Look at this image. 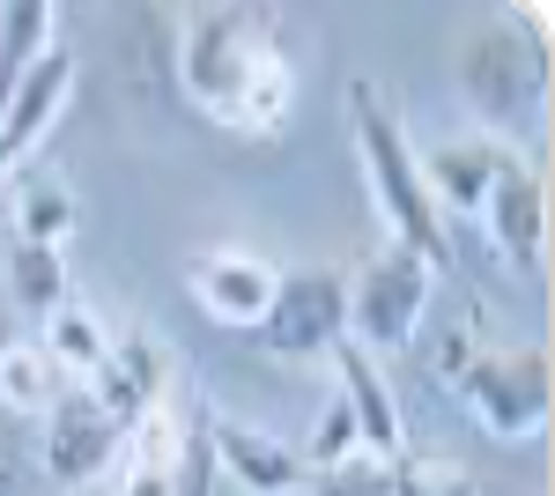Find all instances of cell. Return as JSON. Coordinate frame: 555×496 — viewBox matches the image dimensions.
I'll return each instance as SVG.
<instances>
[{
  "label": "cell",
  "instance_id": "obj_24",
  "mask_svg": "<svg viewBox=\"0 0 555 496\" xmlns=\"http://www.w3.org/2000/svg\"><path fill=\"white\" fill-rule=\"evenodd\" d=\"M0 230H8V178H0Z\"/></svg>",
  "mask_w": 555,
  "mask_h": 496
},
{
  "label": "cell",
  "instance_id": "obj_18",
  "mask_svg": "<svg viewBox=\"0 0 555 496\" xmlns=\"http://www.w3.org/2000/svg\"><path fill=\"white\" fill-rule=\"evenodd\" d=\"M52 44H60V15H52L44 0H15V8H0V104L15 97V82L38 67Z\"/></svg>",
  "mask_w": 555,
  "mask_h": 496
},
{
  "label": "cell",
  "instance_id": "obj_20",
  "mask_svg": "<svg viewBox=\"0 0 555 496\" xmlns=\"http://www.w3.org/2000/svg\"><path fill=\"white\" fill-rule=\"evenodd\" d=\"M385 496H481V482L444 453H400L385 467Z\"/></svg>",
  "mask_w": 555,
  "mask_h": 496
},
{
  "label": "cell",
  "instance_id": "obj_3",
  "mask_svg": "<svg viewBox=\"0 0 555 496\" xmlns=\"http://www.w3.org/2000/svg\"><path fill=\"white\" fill-rule=\"evenodd\" d=\"M348 133H356V164H363V193L385 215L392 245L444 267L452 259V238H444V215L423 186V156L408 141V126L392 112V97L378 82H348Z\"/></svg>",
  "mask_w": 555,
  "mask_h": 496
},
{
  "label": "cell",
  "instance_id": "obj_2",
  "mask_svg": "<svg viewBox=\"0 0 555 496\" xmlns=\"http://www.w3.org/2000/svg\"><path fill=\"white\" fill-rule=\"evenodd\" d=\"M437 378L452 385V400L504 445H526L548 430V348L541 341H481L474 319L437 341Z\"/></svg>",
  "mask_w": 555,
  "mask_h": 496
},
{
  "label": "cell",
  "instance_id": "obj_7",
  "mask_svg": "<svg viewBox=\"0 0 555 496\" xmlns=\"http://www.w3.org/2000/svg\"><path fill=\"white\" fill-rule=\"evenodd\" d=\"M201 437H208V467L222 489L237 496H311V467H304L297 445L267 437V430H245L230 415L201 408Z\"/></svg>",
  "mask_w": 555,
  "mask_h": 496
},
{
  "label": "cell",
  "instance_id": "obj_12",
  "mask_svg": "<svg viewBox=\"0 0 555 496\" xmlns=\"http://www.w3.org/2000/svg\"><path fill=\"white\" fill-rule=\"evenodd\" d=\"M119 422L89 400L82 385L60 400V408L44 415V437H38V459H44V474L60 482V489H82V482H96L104 467H112V453H119Z\"/></svg>",
  "mask_w": 555,
  "mask_h": 496
},
{
  "label": "cell",
  "instance_id": "obj_4",
  "mask_svg": "<svg viewBox=\"0 0 555 496\" xmlns=\"http://www.w3.org/2000/svg\"><path fill=\"white\" fill-rule=\"evenodd\" d=\"M460 97H467V112L489 119V141H504V149L533 141L548 126V44L518 38L512 23L467 38V52H460Z\"/></svg>",
  "mask_w": 555,
  "mask_h": 496
},
{
  "label": "cell",
  "instance_id": "obj_11",
  "mask_svg": "<svg viewBox=\"0 0 555 496\" xmlns=\"http://www.w3.org/2000/svg\"><path fill=\"white\" fill-rule=\"evenodd\" d=\"M82 393L112 415L119 430H133L141 415L171 393V356H164V341H156V333H112V348H104V364L82 378Z\"/></svg>",
  "mask_w": 555,
  "mask_h": 496
},
{
  "label": "cell",
  "instance_id": "obj_21",
  "mask_svg": "<svg viewBox=\"0 0 555 496\" xmlns=\"http://www.w3.org/2000/svg\"><path fill=\"white\" fill-rule=\"evenodd\" d=\"M8 230L15 238H38V245H60L67 230H75V193L67 186H23L15 193V207H8Z\"/></svg>",
  "mask_w": 555,
  "mask_h": 496
},
{
  "label": "cell",
  "instance_id": "obj_19",
  "mask_svg": "<svg viewBox=\"0 0 555 496\" xmlns=\"http://www.w3.org/2000/svg\"><path fill=\"white\" fill-rule=\"evenodd\" d=\"M38 348H44V356H52V364H60L67 378H75V385H82V378L104 364V348H112V327L89 311L82 296H67V304H60V311H52V319L38 327Z\"/></svg>",
  "mask_w": 555,
  "mask_h": 496
},
{
  "label": "cell",
  "instance_id": "obj_5",
  "mask_svg": "<svg viewBox=\"0 0 555 496\" xmlns=\"http://www.w3.org/2000/svg\"><path fill=\"white\" fill-rule=\"evenodd\" d=\"M348 282V341L371 356H400L415 333H423V311H429V290H437V267L415 259V252L400 245H378Z\"/></svg>",
  "mask_w": 555,
  "mask_h": 496
},
{
  "label": "cell",
  "instance_id": "obj_1",
  "mask_svg": "<svg viewBox=\"0 0 555 496\" xmlns=\"http://www.w3.org/2000/svg\"><path fill=\"white\" fill-rule=\"evenodd\" d=\"M178 82L230 133H282L297 112V67L267 8H193L178 15Z\"/></svg>",
  "mask_w": 555,
  "mask_h": 496
},
{
  "label": "cell",
  "instance_id": "obj_14",
  "mask_svg": "<svg viewBox=\"0 0 555 496\" xmlns=\"http://www.w3.org/2000/svg\"><path fill=\"white\" fill-rule=\"evenodd\" d=\"M334 371H341V408H348V422H356L363 459L392 467V459L408 453V430H400V400H392V385L378 378V364H371L356 341H341V348H334Z\"/></svg>",
  "mask_w": 555,
  "mask_h": 496
},
{
  "label": "cell",
  "instance_id": "obj_15",
  "mask_svg": "<svg viewBox=\"0 0 555 496\" xmlns=\"http://www.w3.org/2000/svg\"><path fill=\"white\" fill-rule=\"evenodd\" d=\"M512 156H518V149L489 141V133H452V141H437V149L423 156V186H429V201H437V215H444V207L481 215L489 186H496V170L512 164Z\"/></svg>",
  "mask_w": 555,
  "mask_h": 496
},
{
  "label": "cell",
  "instance_id": "obj_10",
  "mask_svg": "<svg viewBox=\"0 0 555 496\" xmlns=\"http://www.w3.org/2000/svg\"><path fill=\"white\" fill-rule=\"evenodd\" d=\"M185 282H193V296H201V311H208V319L253 333L259 319H267V304H274L282 267H274V259H259V252H245V245H208V252H193Z\"/></svg>",
  "mask_w": 555,
  "mask_h": 496
},
{
  "label": "cell",
  "instance_id": "obj_16",
  "mask_svg": "<svg viewBox=\"0 0 555 496\" xmlns=\"http://www.w3.org/2000/svg\"><path fill=\"white\" fill-rule=\"evenodd\" d=\"M8 296H15V311H30V319L44 327V319L75 296L67 252H60V245H38V238H8Z\"/></svg>",
  "mask_w": 555,
  "mask_h": 496
},
{
  "label": "cell",
  "instance_id": "obj_8",
  "mask_svg": "<svg viewBox=\"0 0 555 496\" xmlns=\"http://www.w3.org/2000/svg\"><path fill=\"white\" fill-rule=\"evenodd\" d=\"M185 474H193V422L171 400H156L119 437L104 467V496H185Z\"/></svg>",
  "mask_w": 555,
  "mask_h": 496
},
{
  "label": "cell",
  "instance_id": "obj_23",
  "mask_svg": "<svg viewBox=\"0 0 555 496\" xmlns=\"http://www.w3.org/2000/svg\"><path fill=\"white\" fill-rule=\"evenodd\" d=\"M0 496H23V474H15L8 459H0Z\"/></svg>",
  "mask_w": 555,
  "mask_h": 496
},
{
  "label": "cell",
  "instance_id": "obj_6",
  "mask_svg": "<svg viewBox=\"0 0 555 496\" xmlns=\"http://www.w3.org/2000/svg\"><path fill=\"white\" fill-rule=\"evenodd\" d=\"M259 356L274 364H334V348L348 341V282L334 267H297L274 282V304L253 327Z\"/></svg>",
  "mask_w": 555,
  "mask_h": 496
},
{
  "label": "cell",
  "instance_id": "obj_13",
  "mask_svg": "<svg viewBox=\"0 0 555 496\" xmlns=\"http://www.w3.org/2000/svg\"><path fill=\"white\" fill-rule=\"evenodd\" d=\"M67 89H75V44H52L38 67L15 82V97L0 104V178H8V170L23 164L44 133H52L60 104H67Z\"/></svg>",
  "mask_w": 555,
  "mask_h": 496
},
{
  "label": "cell",
  "instance_id": "obj_22",
  "mask_svg": "<svg viewBox=\"0 0 555 496\" xmlns=\"http://www.w3.org/2000/svg\"><path fill=\"white\" fill-rule=\"evenodd\" d=\"M311 496H385V467L378 459H341V467L311 474Z\"/></svg>",
  "mask_w": 555,
  "mask_h": 496
},
{
  "label": "cell",
  "instance_id": "obj_9",
  "mask_svg": "<svg viewBox=\"0 0 555 496\" xmlns=\"http://www.w3.org/2000/svg\"><path fill=\"white\" fill-rule=\"evenodd\" d=\"M481 222H489V238H496V252L512 267H526V275L548 267V186H541V164L526 149L496 170V186L481 201Z\"/></svg>",
  "mask_w": 555,
  "mask_h": 496
},
{
  "label": "cell",
  "instance_id": "obj_17",
  "mask_svg": "<svg viewBox=\"0 0 555 496\" xmlns=\"http://www.w3.org/2000/svg\"><path fill=\"white\" fill-rule=\"evenodd\" d=\"M67 393H75V378L60 371L38 341H0V400H8L15 415H38L44 422Z\"/></svg>",
  "mask_w": 555,
  "mask_h": 496
}]
</instances>
